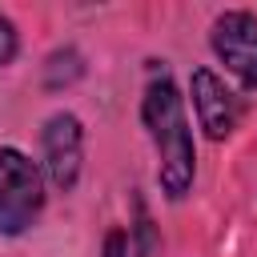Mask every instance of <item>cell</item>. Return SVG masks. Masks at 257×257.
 <instances>
[{
  "label": "cell",
  "instance_id": "7a4b0ae2",
  "mask_svg": "<svg viewBox=\"0 0 257 257\" xmlns=\"http://www.w3.org/2000/svg\"><path fill=\"white\" fill-rule=\"evenodd\" d=\"M44 169L12 149L0 145V237H20L44 213Z\"/></svg>",
  "mask_w": 257,
  "mask_h": 257
},
{
  "label": "cell",
  "instance_id": "5b68a950",
  "mask_svg": "<svg viewBox=\"0 0 257 257\" xmlns=\"http://www.w3.org/2000/svg\"><path fill=\"white\" fill-rule=\"evenodd\" d=\"M189 96H193V108H197V124L205 128L209 141H225L237 128V120H241V96L213 68H193Z\"/></svg>",
  "mask_w": 257,
  "mask_h": 257
},
{
  "label": "cell",
  "instance_id": "3957f363",
  "mask_svg": "<svg viewBox=\"0 0 257 257\" xmlns=\"http://www.w3.org/2000/svg\"><path fill=\"white\" fill-rule=\"evenodd\" d=\"M40 157L44 177L56 193H72L84 165V124L76 112H52L40 128Z\"/></svg>",
  "mask_w": 257,
  "mask_h": 257
},
{
  "label": "cell",
  "instance_id": "52a82bcc",
  "mask_svg": "<svg viewBox=\"0 0 257 257\" xmlns=\"http://www.w3.org/2000/svg\"><path fill=\"white\" fill-rule=\"evenodd\" d=\"M80 72H84L80 52H76V48H60V52H52L48 64H44V84H48V88H60V84L76 80Z\"/></svg>",
  "mask_w": 257,
  "mask_h": 257
},
{
  "label": "cell",
  "instance_id": "ba28073f",
  "mask_svg": "<svg viewBox=\"0 0 257 257\" xmlns=\"http://www.w3.org/2000/svg\"><path fill=\"white\" fill-rule=\"evenodd\" d=\"M16 52H20V36H16V24L0 12V68L4 64H12L16 60Z\"/></svg>",
  "mask_w": 257,
  "mask_h": 257
},
{
  "label": "cell",
  "instance_id": "6da1fadb",
  "mask_svg": "<svg viewBox=\"0 0 257 257\" xmlns=\"http://www.w3.org/2000/svg\"><path fill=\"white\" fill-rule=\"evenodd\" d=\"M141 120L149 128L153 153H157V185L169 201H181L193 189L197 173V145H193V124L185 112V96L173 84V76L161 68L145 84L141 96Z\"/></svg>",
  "mask_w": 257,
  "mask_h": 257
},
{
  "label": "cell",
  "instance_id": "277c9868",
  "mask_svg": "<svg viewBox=\"0 0 257 257\" xmlns=\"http://www.w3.org/2000/svg\"><path fill=\"white\" fill-rule=\"evenodd\" d=\"M209 44H213L217 60L245 88H257V16L253 12H245V8L221 12L209 28Z\"/></svg>",
  "mask_w": 257,
  "mask_h": 257
},
{
  "label": "cell",
  "instance_id": "8992f818",
  "mask_svg": "<svg viewBox=\"0 0 257 257\" xmlns=\"http://www.w3.org/2000/svg\"><path fill=\"white\" fill-rule=\"evenodd\" d=\"M153 249H157V233H153V221L141 213L137 225H128V229L116 225L104 233L100 257H153Z\"/></svg>",
  "mask_w": 257,
  "mask_h": 257
}]
</instances>
